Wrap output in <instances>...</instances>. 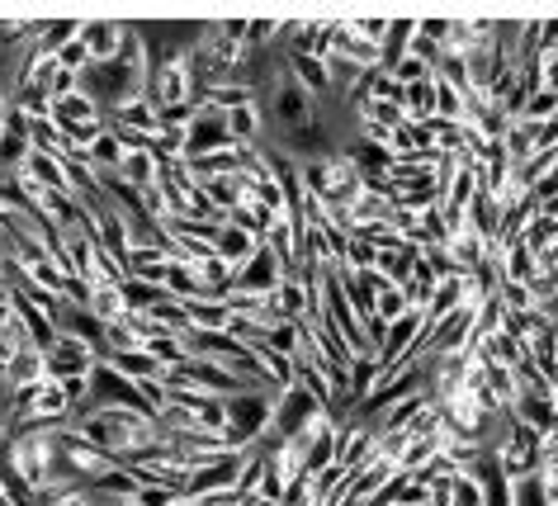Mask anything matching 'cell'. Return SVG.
I'll list each match as a JSON object with an SVG mask.
<instances>
[{"label": "cell", "mask_w": 558, "mask_h": 506, "mask_svg": "<svg viewBox=\"0 0 558 506\" xmlns=\"http://www.w3.org/2000/svg\"><path fill=\"white\" fill-rule=\"evenodd\" d=\"M275 398L279 393L251 388V393H242V398L228 402V441L236 449H256L275 435Z\"/></svg>", "instance_id": "1"}, {"label": "cell", "mask_w": 558, "mask_h": 506, "mask_svg": "<svg viewBox=\"0 0 558 506\" xmlns=\"http://www.w3.org/2000/svg\"><path fill=\"white\" fill-rule=\"evenodd\" d=\"M81 91H90L95 100H100L105 115H114L119 105H129L133 95H147L143 91V81H137L123 62H95L86 76H81Z\"/></svg>", "instance_id": "2"}, {"label": "cell", "mask_w": 558, "mask_h": 506, "mask_svg": "<svg viewBox=\"0 0 558 506\" xmlns=\"http://www.w3.org/2000/svg\"><path fill=\"white\" fill-rule=\"evenodd\" d=\"M147 100L157 109H175V105H190L194 100V76H190V62L175 58V62H161L157 76L147 81Z\"/></svg>", "instance_id": "3"}, {"label": "cell", "mask_w": 558, "mask_h": 506, "mask_svg": "<svg viewBox=\"0 0 558 506\" xmlns=\"http://www.w3.org/2000/svg\"><path fill=\"white\" fill-rule=\"evenodd\" d=\"M279 285H284V270H279V261L270 256V246L265 242L246 265H236L232 270V293H265V299H270Z\"/></svg>", "instance_id": "4"}, {"label": "cell", "mask_w": 558, "mask_h": 506, "mask_svg": "<svg viewBox=\"0 0 558 506\" xmlns=\"http://www.w3.org/2000/svg\"><path fill=\"white\" fill-rule=\"evenodd\" d=\"M232 147V133H228V115H218V109H199V119L190 123L185 133V157H214V152Z\"/></svg>", "instance_id": "5"}, {"label": "cell", "mask_w": 558, "mask_h": 506, "mask_svg": "<svg viewBox=\"0 0 558 506\" xmlns=\"http://www.w3.org/2000/svg\"><path fill=\"white\" fill-rule=\"evenodd\" d=\"M48 356V378H76V374H90L100 364V350L76 341V336H58V346L44 350Z\"/></svg>", "instance_id": "6"}, {"label": "cell", "mask_w": 558, "mask_h": 506, "mask_svg": "<svg viewBox=\"0 0 558 506\" xmlns=\"http://www.w3.org/2000/svg\"><path fill=\"white\" fill-rule=\"evenodd\" d=\"M123 38H129V24H119V20H86L81 24V44L90 48L95 62H119Z\"/></svg>", "instance_id": "7"}, {"label": "cell", "mask_w": 558, "mask_h": 506, "mask_svg": "<svg viewBox=\"0 0 558 506\" xmlns=\"http://www.w3.org/2000/svg\"><path fill=\"white\" fill-rule=\"evenodd\" d=\"M52 119H58V129H86V123H109V115L100 109L90 91H72L62 95V100H52Z\"/></svg>", "instance_id": "8"}, {"label": "cell", "mask_w": 558, "mask_h": 506, "mask_svg": "<svg viewBox=\"0 0 558 506\" xmlns=\"http://www.w3.org/2000/svg\"><path fill=\"white\" fill-rule=\"evenodd\" d=\"M20 180L24 185H38V190H52V194H72V185H66V166L58 157H48V152H29L20 166Z\"/></svg>", "instance_id": "9"}, {"label": "cell", "mask_w": 558, "mask_h": 506, "mask_svg": "<svg viewBox=\"0 0 558 506\" xmlns=\"http://www.w3.org/2000/svg\"><path fill=\"white\" fill-rule=\"evenodd\" d=\"M105 364H114V370H119L123 378H133V384H143V378H161V374H166V364L151 356L147 346H137V350H109Z\"/></svg>", "instance_id": "10"}, {"label": "cell", "mask_w": 558, "mask_h": 506, "mask_svg": "<svg viewBox=\"0 0 558 506\" xmlns=\"http://www.w3.org/2000/svg\"><path fill=\"white\" fill-rule=\"evenodd\" d=\"M109 123H123V129L143 133V137H157L161 133V109L147 100V95H133L129 105H119L114 115H109Z\"/></svg>", "instance_id": "11"}, {"label": "cell", "mask_w": 558, "mask_h": 506, "mask_svg": "<svg viewBox=\"0 0 558 506\" xmlns=\"http://www.w3.org/2000/svg\"><path fill=\"white\" fill-rule=\"evenodd\" d=\"M5 378L15 384V393H29V388H38L48 378V356L38 346H29V350H20L15 360L5 364Z\"/></svg>", "instance_id": "12"}, {"label": "cell", "mask_w": 558, "mask_h": 506, "mask_svg": "<svg viewBox=\"0 0 558 506\" xmlns=\"http://www.w3.org/2000/svg\"><path fill=\"white\" fill-rule=\"evenodd\" d=\"M214 251H218V256H222V261H228L232 270H236V265H246V261H251V256H256V251H260V237H251L246 228H236V222H228V228L218 232Z\"/></svg>", "instance_id": "13"}, {"label": "cell", "mask_w": 558, "mask_h": 506, "mask_svg": "<svg viewBox=\"0 0 558 506\" xmlns=\"http://www.w3.org/2000/svg\"><path fill=\"white\" fill-rule=\"evenodd\" d=\"M445 251H450V261H454L459 275H473V270H478V265L487 261V242H483V237L473 232V228H459Z\"/></svg>", "instance_id": "14"}, {"label": "cell", "mask_w": 558, "mask_h": 506, "mask_svg": "<svg viewBox=\"0 0 558 506\" xmlns=\"http://www.w3.org/2000/svg\"><path fill=\"white\" fill-rule=\"evenodd\" d=\"M190 327L199 332H232V308L228 299H185Z\"/></svg>", "instance_id": "15"}, {"label": "cell", "mask_w": 558, "mask_h": 506, "mask_svg": "<svg viewBox=\"0 0 558 506\" xmlns=\"http://www.w3.org/2000/svg\"><path fill=\"white\" fill-rule=\"evenodd\" d=\"M416 261H422V251H416L412 242L402 246V251H379V275L393 289H408L412 279H416Z\"/></svg>", "instance_id": "16"}, {"label": "cell", "mask_w": 558, "mask_h": 506, "mask_svg": "<svg viewBox=\"0 0 558 506\" xmlns=\"http://www.w3.org/2000/svg\"><path fill=\"white\" fill-rule=\"evenodd\" d=\"M86 161L95 166V171H123V161H129V147H123L119 137L105 129V133L86 147Z\"/></svg>", "instance_id": "17"}, {"label": "cell", "mask_w": 558, "mask_h": 506, "mask_svg": "<svg viewBox=\"0 0 558 506\" xmlns=\"http://www.w3.org/2000/svg\"><path fill=\"white\" fill-rule=\"evenodd\" d=\"M123 180H129L133 190H147V185H157L161 180V161L151 157V152H129V161H123Z\"/></svg>", "instance_id": "18"}, {"label": "cell", "mask_w": 558, "mask_h": 506, "mask_svg": "<svg viewBox=\"0 0 558 506\" xmlns=\"http://www.w3.org/2000/svg\"><path fill=\"white\" fill-rule=\"evenodd\" d=\"M147 317L157 322L161 332H171V336H185V332H190V313H185V303L171 299V293H166L161 303H151V308H147Z\"/></svg>", "instance_id": "19"}, {"label": "cell", "mask_w": 558, "mask_h": 506, "mask_svg": "<svg viewBox=\"0 0 558 506\" xmlns=\"http://www.w3.org/2000/svg\"><path fill=\"white\" fill-rule=\"evenodd\" d=\"M90 313L105 322H123L129 317V303H123V289H114V285H95V293H90Z\"/></svg>", "instance_id": "20"}, {"label": "cell", "mask_w": 558, "mask_h": 506, "mask_svg": "<svg viewBox=\"0 0 558 506\" xmlns=\"http://www.w3.org/2000/svg\"><path fill=\"white\" fill-rule=\"evenodd\" d=\"M436 119H450V123H469V95L454 91L450 81L436 76Z\"/></svg>", "instance_id": "21"}, {"label": "cell", "mask_w": 558, "mask_h": 506, "mask_svg": "<svg viewBox=\"0 0 558 506\" xmlns=\"http://www.w3.org/2000/svg\"><path fill=\"white\" fill-rule=\"evenodd\" d=\"M360 242H369L374 251H402L408 246V237H402V228H393V222H365V228H355Z\"/></svg>", "instance_id": "22"}, {"label": "cell", "mask_w": 558, "mask_h": 506, "mask_svg": "<svg viewBox=\"0 0 558 506\" xmlns=\"http://www.w3.org/2000/svg\"><path fill=\"white\" fill-rule=\"evenodd\" d=\"M408 119H412V123L436 119V81H422V86L408 91Z\"/></svg>", "instance_id": "23"}, {"label": "cell", "mask_w": 558, "mask_h": 506, "mask_svg": "<svg viewBox=\"0 0 558 506\" xmlns=\"http://www.w3.org/2000/svg\"><path fill=\"white\" fill-rule=\"evenodd\" d=\"M497 299H501V308H507V313H521V317L530 313V308H539L535 293H530V285H521V279H501Z\"/></svg>", "instance_id": "24"}, {"label": "cell", "mask_w": 558, "mask_h": 506, "mask_svg": "<svg viewBox=\"0 0 558 506\" xmlns=\"http://www.w3.org/2000/svg\"><path fill=\"white\" fill-rule=\"evenodd\" d=\"M147 350H151V356H157V360L166 364V370H180V364H185V360H190V350H185V341H180V336H171V332H161V336H157V341H147Z\"/></svg>", "instance_id": "25"}, {"label": "cell", "mask_w": 558, "mask_h": 506, "mask_svg": "<svg viewBox=\"0 0 558 506\" xmlns=\"http://www.w3.org/2000/svg\"><path fill=\"white\" fill-rule=\"evenodd\" d=\"M515 487V506H554L549 502V478L544 473H530L521 478V483H511Z\"/></svg>", "instance_id": "26"}, {"label": "cell", "mask_w": 558, "mask_h": 506, "mask_svg": "<svg viewBox=\"0 0 558 506\" xmlns=\"http://www.w3.org/2000/svg\"><path fill=\"white\" fill-rule=\"evenodd\" d=\"M161 299H166V289L143 285V279H129V285H123V303H129V313H147V308L161 303Z\"/></svg>", "instance_id": "27"}, {"label": "cell", "mask_w": 558, "mask_h": 506, "mask_svg": "<svg viewBox=\"0 0 558 506\" xmlns=\"http://www.w3.org/2000/svg\"><path fill=\"white\" fill-rule=\"evenodd\" d=\"M388 76H393V81H398V86H402V91L422 86V81H436V72H430V67H426L422 58H412V52H408V58H402V62H398V67H393V72H388Z\"/></svg>", "instance_id": "28"}, {"label": "cell", "mask_w": 558, "mask_h": 506, "mask_svg": "<svg viewBox=\"0 0 558 506\" xmlns=\"http://www.w3.org/2000/svg\"><path fill=\"white\" fill-rule=\"evenodd\" d=\"M137 200H143V214L151 222H166L171 218V200H166V185L157 180V185H147V190H137Z\"/></svg>", "instance_id": "29"}, {"label": "cell", "mask_w": 558, "mask_h": 506, "mask_svg": "<svg viewBox=\"0 0 558 506\" xmlns=\"http://www.w3.org/2000/svg\"><path fill=\"white\" fill-rule=\"evenodd\" d=\"M374 313H379L384 322H398L402 313H412V303H408V289H384L379 299H374Z\"/></svg>", "instance_id": "30"}, {"label": "cell", "mask_w": 558, "mask_h": 506, "mask_svg": "<svg viewBox=\"0 0 558 506\" xmlns=\"http://www.w3.org/2000/svg\"><path fill=\"white\" fill-rule=\"evenodd\" d=\"M454 506H487V492L473 473H459L454 478Z\"/></svg>", "instance_id": "31"}, {"label": "cell", "mask_w": 558, "mask_h": 506, "mask_svg": "<svg viewBox=\"0 0 558 506\" xmlns=\"http://www.w3.org/2000/svg\"><path fill=\"white\" fill-rule=\"evenodd\" d=\"M345 265H351V270H374V265H379V251H374L369 242H360V237L351 232V246H345Z\"/></svg>", "instance_id": "32"}, {"label": "cell", "mask_w": 558, "mask_h": 506, "mask_svg": "<svg viewBox=\"0 0 558 506\" xmlns=\"http://www.w3.org/2000/svg\"><path fill=\"white\" fill-rule=\"evenodd\" d=\"M351 29L360 38H369V44L384 48V38H388V29H393V20H351Z\"/></svg>", "instance_id": "33"}, {"label": "cell", "mask_w": 558, "mask_h": 506, "mask_svg": "<svg viewBox=\"0 0 558 506\" xmlns=\"http://www.w3.org/2000/svg\"><path fill=\"white\" fill-rule=\"evenodd\" d=\"M544 91L558 95V52H554V58H544Z\"/></svg>", "instance_id": "34"}, {"label": "cell", "mask_w": 558, "mask_h": 506, "mask_svg": "<svg viewBox=\"0 0 558 506\" xmlns=\"http://www.w3.org/2000/svg\"><path fill=\"white\" fill-rule=\"evenodd\" d=\"M10 322H15V299H10V289H5L0 293V332H5Z\"/></svg>", "instance_id": "35"}, {"label": "cell", "mask_w": 558, "mask_h": 506, "mask_svg": "<svg viewBox=\"0 0 558 506\" xmlns=\"http://www.w3.org/2000/svg\"><path fill=\"white\" fill-rule=\"evenodd\" d=\"M10 109H15V105H10V95L0 91V129H5V115H10Z\"/></svg>", "instance_id": "36"}, {"label": "cell", "mask_w": 558, "mask_h": 506, "mask_svg": "<svg viewBox=\"0 0 558 506\" xmlns=\"http://www.w3.org/2000/svg\"><path fill=\"white\" fill-rule=\"evenodd\" d=\"M66 506H90V497H86V487H81V492H72V497H66Z\"/></svg>", "instance_id": "37"}, {"label": "cell", "mask_w": 558, "mask_h": 506, "mask_svg": "<svg viewBox=\"0 0 558 506\" xmlns=\"http://www.w3.org/2000/svg\"><path fill=\"white\" fill-rule=\"evenodd\" d=\"M10 279H15V275H10V265H5V261H0V293H5V289H10Z\"/></svg>", "instance_id": "38"}, {"label": "cell", "mask_w": 558, "mask_h": 506, "mask_svg": "<svg viewBox=\"0 0 558 506\" xmlns=\"http://www.w3.org/2000/svg\"><path fill=\"white\" fill-rule=\"evenodd\" d=\"M246 506H279V502H270V497H251Z\"/></svg>", "instance_id": "39"}, {"label": "cell", "mask_w": 558, "mask_h": 506, "mask_svg": "<svg viewBox=\"0 0 558 506\" xmlns=\"http://www.w3.org/2000/svg\"><path fill=\"white\" fill-rule=\"evenodd\" d=\"M218 506H242V502H236V497H222V502H218Z\"/></svg>", "instance_id": "40"}, {"label": "cell", "mask_w": 558, "mask_h": 506, "mask_svg": "<svg viewBox=\"0 0 558 506\" xmlns=\"http://www.w3.org/2000/svg\"><path fill=\"white\" fill-rule=\"evenodd\" d=\"M0 506H10V497H5V487H0Z\"/></svg>", "instance_id": "41"}]
</instances>
